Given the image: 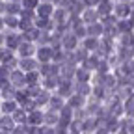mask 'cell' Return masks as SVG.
I'll use <instances>...</instances> for the list:
<instances>
[{
	"mask_svg": "<svg viewBox=\"0 0 134 134\" xmlns=\"http://www.w3.org/2000/svg\"><path fill=\"white\" fill-rule=\"evenodd\" d=\"M60 47H62V50H65V52H73V50H76V48L80 47V41L76 39V36H75V34L69 30V32L62 34Z\"/></svg>",
	"mask_w": 134,
	"mask_h": 134,
	"instance_id": "1",
	"label": "cell"
},
{
	"mask_svg": "<svg viewBox=\"0 0 134 134\" xmlns=\"http://www.w3.org/2000/svg\"><path fill=\"white\" fill-rule=\"evenodd\" d=\"M130 13H132V4H127V2H115V0H114L112 15L115 17L117 21H119V19H130Z\"/></svg>",
	"mask_w": 134,
	"mask_h": 134,
	"instance_id": "2",
	"label": "cell"
},
{
	"mask_svg": "<svg viewBox=\"0 0 134 134\" xmlns=\"http://www.w3.org/2000/svg\"><path fill=\"white\" fill-rule=\"evenodd\" d=\"M36 48H37L36 43L21 41V45L17 47V50H15V54H17V58H34V56H36Z\"/></svg>",
	"mask_w": 134,
	"mask_h": 134,
	"instance_id": "3",
	"label": "cell"
},
{
	"mask_svg": "<svg viewBox=\"0 0 134 134\" xmlns=\"http://www.w3.org/2000/svg\"><path fill=\"white\" fill-rule=\"evenodd\" d=\"M21 34L19 32H8L6 36H4V48H8V50H11V52H15L17 50V47L21 45Z\"/></svg>",
	"mask_w": 134,
	"mask_h": 134,
	"instance_id": "4",
	"label": "cell"
},
{
	"mask_svg": "<svg viewBox=\"0 0 134 134\" xmlns=\"http://www.w3.org/2000/svg\"><path fill=\"white\" fill-rule=\"evenodd\" d=\"M8 82L15 90H23L24 88V73L21 69H11L9 75H8Z\"/></svg>",
	"mask_w": 134,
	"mask_h": 134,
	"instance_id": "5",
	"label": "cell"
},
{
	"mask_svg": "<svg viewBox=\"0 0 134 134\" xmlns=\"http://www.w3.org/2000/svg\"><path fill=\"white\" fill-rule=\"evenodd\" d=\"M54 93L67 100V99H69V97L75 93V82H71V80H62V82L58 84V88H56Z\"/></svg>",
	"mask_w": 134,
	"mask_h": 134,
	"instance_id": "6",
	"label": "cell"
},
{
	"mask_svg": "<svg viewBox=\"0 0 134 134\" xmlns=\"http://www.w3.org/2000/svg\"><path fill=\"white\" fill-rule=\"evenodd\" d=\"M37 60V63H48L52 62V48H50V45H43V47H37L36 48V56H34Z\"/></svg>",
	"mask_w": 134,
	"mask_h": 134,
	"instance_id": "7",
	"label": "cell"
},
{
	"mask_svg": "<svg viewBox=\"0 0 134 134\" xmlns=\"http://www.w3.org/2000/svg\"><path fill=\"white\" fill-rule=\"evenodd\" d=\"M50 91H47V90H39L37 91V95L34 97V104H36V108H39V110H45L47 106H48V100H50Z\"/></svg>",
	"mask_w": 134,
	"mask_h": 134,
	"instance_id": "8",
	"label": "cell"
},
{
	"mask_svg": "<svg viewBox=\"0 0 134 134\" xmlns=\"http://www.w3.org/2000/svg\"><path fill=\"white\" fill-rule=\"evenodd\" d=\"M39 67L36 58H19V63H17V69H21L23 73H30V71H36Z\"/></svg>",
	"mask_w": 134,
	"mask_h": 134,
	"instance_id": "9",
	"label": "cell"
},
{
	"mask_svg": "<svg viewBox=\"0 0 134 134\" xmlns=\"http://www.w3.org/2000/svg\"><path fill=\"white\" fill-rule=\"evenodd\" d=\"M112 8H114V0H99V4L95 6L99 19H104V17L112 15Z\"/></svg>",
	"mask_w": 134,
	"mask_h": 134,
	"instance_id": "10",
	"label": "cell"
},
{
	"mask_svg": "<svg viewBox=\"0 0 134 134\" xmlns=\"http://www.w3.org/2000/svg\"><path fill=\"white\" fill-rule=\"evenodd\" d=\"M52 11H54V4H50V2H39L34 13H36V17H41V19H50V17H52Z\"/></svg>",
	"mask_w": 134,
	"mask_h": 134,
	"instance_id": "11",
	"label": "cell"
},
{
	"mask_svg": "<svg viewBox=\"0 0 134 134\" xmlns=\"http://www.w3.org/2000/svg\"><path fill=\"white\" fill-rule=\"evenodd\" d=\"M80 21L84 24H93V23H99V15H97V9L95 8H84L82 13H80Z\"/></svg>",
	"mask_w": 134,
	"mask_h": 134,
	"instance_id": "12",
	"label": "cell"
},
{
	"mask_svg": "<svg viewBox=\"0 0 134 134\" xmlns=\"http://www.w3.org/2000/svg\"><path fill=\"white\" fill-rule=\"evenodd\" d=\"M60 82H62L60 75H52V76H45V78H41V88H43V90H47V91H50V93H54Z\"/></svg>",
	"mask_w": 134,
	"mask_h": 134,
	"instance_id": "13",
	"label": "cell"
},
{
	"mask_svg": "<svg viewBox=\"0 0 134 134\" xmlns=\"http://www.w3.org/2000/svg\"><path fill=\"white\" fill-rule=\"evenodd\" d=\"M76 67H78V65H73V63H69V62L62 63V65H60V73H58L60 78H62V80H71V82H73V76H75Z\"/></svg>",
	"mask_w": 134,
	"mask_h": 134,
	"instance_id": "14",
	"label": "cell"
},
{
	"mask_svg": "<svg viewBox=\"0 0 134 134\" xmlns=\"http://www.w3.org/2000/svg\"><path fill=\"white\" fill-rule=\"evenodd\" d=\"M17 108H19V104L15 99H0V114L2 115H11Z\"/></svg>",
	"mask_w": 134,
	"mask_h": 134,
	"instance_id": "15",
	"label": "cell"
},
{
	"mask_svg": "<svg viewBox=\"0 0 134 134\" xmlns=\"http://www.w3.org/2000/svg\"><path fill=\"white\" fill-rule=\"evenodd\" d=\"M58 119H60L58 112L50 110V108H45V110H43V125H47V127H56V125H58Z\"/></svg>",
	"mask_w": 134,
	"mask_h": 134,
	"instance_id": "16",
	"label": "cell"
},
{
	"mask_svg": "<svg viewBox=\"0 0 134 134\" xmlns=\"http://www.w3.org/2000/svg\"><path fill=\"white\" fill-rule=\"evenodd\" d=\"M86 100H88L86 97H80V95L73 93V95H71L69 99L65 100V104H67V106H71L73 110H82L84 106H86Z\"/></svg>",
	"mask_w": 134,
	"mask_h": 134,
	"instance_id": "17",
	"label": "cell"
},
{
	"mask_svg": "<svg viewBox=\"0 0 134 134\" xmlns=\"http://www.w3.org/2000/svg\"><path fill=\"white\" fill-rule=\"evenodd\" d=\"M91 76H93V73H90L88 69L78 65L76 71H75V76H73V82H90L91 84Z\"/></svg>",
	"mask_w": 134,
	"mask_h": 134,
	"instance_id": "18",
	"label": "cell"
},
{
	"mask_svg": "<svg viewBox=\"0 0 134 134\" xmlns=\"http://www.w3.org/2000/svg\"><path fill=\"white\" fill-rule=\"evenodd\" d=\"M28 125H32V127H41V125H43V110L36 108V110L28 112Z\"/></svg>",
	"mask_w": 134,
	"mask_h": 134,
	"instance_id": "19",
	"label": "cell"
},
{
	"mask_svg": "<svg viewBox=\"0 0 134 134\" xmlns=\"http://www.w3.org/2000/svg\"><path fill=\"white\" fill-rule=\"evenodd\" d=\"M103 32H104V28H103V24H100V21L86 26V34H88V37H97V39H100V37H103Z\"/></svg>",
	"mask_w": 134,
	"mask_h": 134,
	"instance_id": "20",
	"label": "cell"
},
{
	"mask_svg": "<svg viewBox=\"0 0 134 134\" xmlns=\"http://www.w3.org/2000/svg\"><path fill=\"white\" fill-rule=\"evenodd\" d=\"M99 43H100V39H97V37H84L80 41V47L91 54V52H95V50L99 48Z\"/></svg>",
	"mask_w": 134,
	"mask_h": 134,
	"instance_id": "21",
	"label": "cell"
},
{
	"mask_svg": "<svg viewBox=\"0 0 134 134\" xmlns=\"http://www.w3.org/2000/svg\"><path fill=\"white\" fill-rule=\"evenodd\" d=\"M75 93L80 95V97L90 99V95H91V84L90 82H75Z\"/></svg>",
	"mask_w": 134,
	"mask_h": 134,
	"instance_id": "22",
	"label": "cell"
},
{
	"mask_svg": "<svg viewBox=\"0 0 134 134\" xmlns=\"http://www.w3.org/2000/svg\"><path fill=\"white\" fill-rule=\"evenodd\" d=\"M41 84V75L36 71H30V73H24V88L28 86H39Z\"/></svg>",
	"mask_w": 134,
	"mask_h": 134,
	"instance_id": "23",
	"label": "cell"
},
{
	"mask_svg": "<svg viewBox=\"0 0 134 134\" xmlns=\"http://www.w3.org/2000/svg\"><path fill=\"white\" fill-rule=\"evenodd\" d=\"M115 28L119 32V36L121 34H130V32H134V23L130 19H119L115 23Z\"/></svg>",
	"mask_w": 134,
	"mask_h": 134,
	"instance_id": "24",
	"label": "cell"
},
{
	"mask_svg": "<svg viewBox=\"0 0 134 134\" xmlns=\"http://www.w3.org/2000/svg\"><path fill=\"white\" fill-rule=\"evenodd\" d=\"M63 106H65V99H62V97H60V95H56V93L50 95V100H48V106H47V108L54 110V112H60Z\"/></svg>",
	"mask_w": 134,
	"mask_h": 134,
	"instance_id": "25",
	"label": "cell"
},
{
	"mask_svg": "<svg viewBox=\"0 0 134 134\" xmlns=\"http://www.w3.org/2000/svg\"><path fill=\"white\" fill-rule=\"evenodd\" d=\"M19 13H21V4L19 2H13V0L4 2V13L2 15H17L19 17Z\"/></svg>",
	"mask_w": 134,
	"mask_h": 134,
	"instance_id": "26",
	"label": "cell"
},
{
	"mask_svg": "<svg viewBox=\"0 0 134 134\" xmlns=\"http://www.w3.org/2000/svg\"><path fill=\"white\" fill-rule=\"evenodd\" d=\"M11 117H13V121H15V125H28V114L19 106L13 114H11Z\"/></svg>",
	"mask_w": 134,
	"mask_h": 134,
	"instance_id": "27",
	"label": "cell"
},
{
	"mask_svg": "<svg viewBox=\"0 0 134 134\" xmlns=\"http://www.w3.org/2000/svg\"><path fill=\"white\" fill-rule=\"evenodd\" d=\"M15 127V121L11 115H0V130H6L11 132V129Z\"/></svg>",
	"mask_w": 134,
	"mask_h": 134,
	"instance_id": "28",
	"label": "cell"
},
{
	"mask_svg": "<svg viewBox=\"0 0 134 134\" xmlns=\"http://www.w3.org/2000/svg\"><path fill=\"white\" fill-rule=\"evenodd\" d=\"M71 32L76 36V39H78V41H82L84 37H88V34H86V24H84V23H80V24L73 26V28H71Z\"/></svg>",
	"mask_w": 134,
	"mask_h": 134,
	"instance_id": "29",
	"label": "cell"
},
{
	"mask_svg": "<svg viewBox=\"0 0 134 134\" xmlns=\"http://www.w3.org/2000/svg\"><path fill=\"white\" fill-rule=\"evenodd\" d=\"M21 9H28V11H36L39 0H21Z\"/></svg>",
	"mask_w": 134,
	"mask_h": 134,
	"instance_id": "30",
	"label": "cell"
},
{
	"mask_svg": "<svg viewBox=\"0 0 134 134\" xmlns=\"http://www.w3.org/2000/svg\"><path fill=\"white\" fill-rule=\"evenodd\" d=\"M9 134H26V125H15Z\"/></svg>",
	"mask_w": 134,
	"mask_h": 134,
	"instance_id": "31",
	"label": "cell"
},
{
	"mask_svg": "<svg viewBox=\"0 0 134 134\" xmlns=\"http://www.w3.org/2000/svg\"><path fill=\"white\" fill-rule=\"evenodd\" d=\"M39 132H41V134H54V127H47V125H41V127H39Z\"/></svg>",
	"mask_w": 134,
	"mask_h": 134,
	"instance_id": "32",
	"label": "cell"
},
{
	"mask_svg": "<svg viewBox=\"0 0 134 134\" xmlns=\"http://www.w3.org/2000/svg\"><path fill=\"white\" fill-rule=\"evenodd\" d=\"M91 134H110V132H108V130H106L104 127H97V129H95V130H93Z\"/></svg>",
	"mask_w": 134,
	"mask_h": 134,
	"instance_id": "33",
	"label": "cell"
},
{
	"mask_svg": "<svg viewBox=\"0 0 134 134\" xmlns=\"http://www.w3.org/2000/svg\"><path fill=\"white\" fill-rule=\"evenodd\" d=\"M130 54H132V58H134V45L130 47Z\"/></svg>",
	"mask_w": 134,
	"mask_h": 134,
	"instance_id": "34",
	"label": "cell"
},
{
	"mask_svg": "<svg viewBox=\"0 0 134 134\" xmlns=\"http://www.w3.org/2000/svg\"><path fill=\"white\" fill-rule=\"evenodd\" d=\"M0 134H9V132H6V130H0Z\"/></svg>",
	"mask_w": 134,
	"mask_h": 134,
	"instance_id": "35",
	"label": "cell"
},
{
	"mask_svg": "<svg viewBox=\"0 0 134 134\" xmlns=\"http://www.w3.org/2000/svg\"><path fill=\"white\" fill-rule=\"evenodd\" d=\"M39 2H50V0H39Z\"/></svg>",
	"mask_w": 134,
	"mask_h": 134,
	"instance_id": "36",
	"label": "cell"
}]
</instances>
